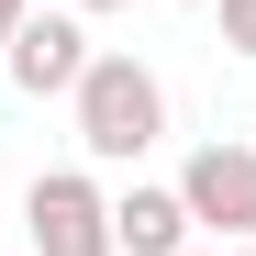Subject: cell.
Segmentation results:
<instances>
[{"instance_id":"obj_4","label":"cell","mask_w":256,"mask_h":256,"mask_svg":"<svg viewBox=\"0 0 256 256\" xmlns=\"http://www.w3.org/2000/svg\"><path fill=\"white\" fill-rule=\"evenodd\" d=\"M90 56H100V45H90V22H78V12H22V34L0 45V67H12L22 100H67Z\"/></svg>"},{"instance_id":"obj_2","label":"cell","mask_w":256,"mask_h":256,"mask_svg":"<svg viewBox=\"0 0 256 256\" xmlns=\"http://www.w3.org/2000/svg\"><path fill=\"white\" fill-rule=\"evenodd\" d=\"M22 234H34V256H112V190L90 167H45L22 190Z\"/></svg>"},{"instance_id":"obj_1","label":"cell","mask_w":256,"mask_h":256,"mask_svg":"<svg viewBox=\"0 0 256 256\" xmlns=\"http://www.w3.org/2000/svg\"><path fill=\"white\" fill-rule=\"evenodd\" d=\"M67 122H78V145H90V167H145L167 145V78L145 56L100 45L78 67V90H67Z\"/></svg>"},{"instance_id":"obj_8","label":"cell","mask_w":256,"mask_h":256,"mask_svg":"<svg viewBox=\"0 0 256 256\" xmlns=\"http://www.w3.org/2000/svg\"><path fill=\"white\" fill-rule=\"evenodd\" d=\"M22 12H34V0H0V45H12V34H22Z\"/></svg>"},{"instance_id":"obj_6","label":"cell","mask_w":256,"mask_h":256,"mask_svg":"<svg viewBox=\"0 0 256 256\" xmlns=\"http://www.w3.org/2000/svg\"><path fill=\"white\" fill-rule=\"evenodd\" d=\"M212 12H223V45L256 67V0H212Z\"/></svg>"},{"instance_id":"obj_10","label":"cell","mask_w":256,"mask_h":256,"mask_svg":"<svg viewBox=\"0 0 256 256\" xmlns=\"http://www.w3.org/2000/svg\"><path fill=\"white\" fill-rule=\"evenodd\" d=\"M190 12H212V0H190Z\"/></svg>"},{"instance_id":"obj_11","label":"cell","mask_w":256,"mask_h":256,"mask_svg":"<svg viewBox=\"0 0 256 256\" xmlns=\"http://www.w3.org/2000/svg\"><path fill=\"white\" fill-rule=\"evenodd\" d=\"M190 256H200V245H190Z\"/></svg>"},{"instance_id":"obj_7","label":"cell","mask_w":256,"mask_h":256,"mask_svg":"<svg viewBox=\"0 0 256 256\" xmlns=\"http://www.w3.org/2000/svg\"><path fill=\"white\" fill-rule=\"evenodd\" d=\"M67 12H78V22H100V12H134V0H67Z\"/></svg>"},{"instance_id":"obj_3","label":"cell","mask_w":256,"mask_h":256,"mask_svg":"<svg viewBox=\"0 0 256 256\" xmlns=\"http://www.w3.org/2000/svg\"><path fill=\"white\" fill-rule=\"evenodd\" d=\"M178 200H190V234H256V145H234V134H212L190 167H178Z\"/></svg>"},{"instance_id":"obj_9","label":"cell","mask_w":256,"mask_h":256,"mask_svg":"<svg viewBox=\"0 0 256 256\" xmlns=\"http://www.w3.org/2000/svg\"><path fill=\"white\" fill-rule=\"evenodd\" d=\"M234 256H256V234H245V245H234Z\"/></svg>"},{"instance_id":"obj_5","label":"cell","mask_w":256,"mask_h":256,"mask_svg":"<svg viewBox=\"0 0 256 256\" xmlns=\"http://www.w3.org/2000/svg\"><path fill=\"white\" fill-rule=\"evenodd\" d=\"M112 256H190V200L178 178H134V190H112Z\"/></svg>"}]
</instances>
